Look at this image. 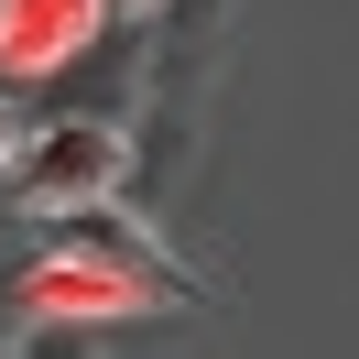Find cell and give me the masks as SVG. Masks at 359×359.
Wrapping results in <instances>:
<instances>
[{
  "label": "cell",
  "mask_w": 359,
  "mask_h": 359,
  "mask_svg": "<svg viewBox=\"0 0 359 359\" xmlns=\"http://www.w3.org/2000/svg\"><path fill=\"white\" fill-rule=\"evenodd\" d=\"M185 294H196V283L175 272V250H163L153 229L131 240L120 207H88L44 262H22L11 305H22V316H55V327H120V316H163V305H185Z\"/></svg>",
  "instance_id": "1"
},
{
  "label": "cell",
  "mask_w": 359,
  "mask_h": 359,
  "mask_svg": "<svg viewBox=\"0 0 359 359\" xmlns=\"http://www.w3.org/2000/svg\"><path fill=\"white\" fill-rule=\"evenodd\" d=\"M120 175H131V131L76 109V120L22 131V153H11V207H22V218H88V207L120 196Z\"/></svg>",
  "instance_id": "2"
},
{
  "label": "cell",
  "mask_w": 359,
  "mask_h": 359,
  "mask_svg": "<svg viewBox=\"0 0 359 359\" xmlns=\"http://www.w3.org/2000/svg\"><path fill=\"white\" fill-rule=\"evenodd\" d=\"M98 0H0V76H55L98 44Z\"/></svg>",
  "instance_id": "3"
},
{
  "label": "cell",
  "mask_w": 359,
  "mask_h": 359,
  "mask_svg": "<svg viewBox=\"0 0 359 359\" xmlns=\"http://www.w3.org/2000/svg\"><path fill=\"white\" fill-rule=\"evenodd\" d=\"M22 131H33V120L11 109V98H0V175H11V153H22Z\"/></svg>",
  "instance_id": "4"
},
{
  "label": "cell",
  "mask_w": 359,
  "mask_h": 359,
  "mask_svg": "<svg viewBox=\"0 0 359 359\" xmlns=\"http://www.w3.org/2000/svg\"><path fill=\"white\" fill-rule=\"evenodd\" d=\"M98 11H131V22H142V11H163V0H98Z\"/></svg>",
  "instance_id": "5"
}]
</instances>
